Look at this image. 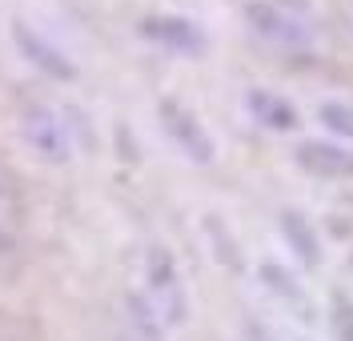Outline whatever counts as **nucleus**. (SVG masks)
Wrapping results in <instances>:
<instances>
[{
    "label": "nucleus",
    "mask_w": 353,
    "mask_h": 341,
    "mask_svg": "<svg viewBox=\"0 0 353 341\" xmlns=\"http://www.w3.org/2000/svg\"><path fill=\"white\" fill-rule=\"evenodd\" d=\"M141 293L149 297V305L161 313L165 329L185 325V318H189V297H185L181 269H176L173 253L165 249V245H153V249L145 253V289Z\"/></svg>",
    "instance_id": "nucleus-1"
},
{
    "label": "nucleus",
    "mask_w": 353,
    "mask_h": 341,
    "mask_svg": "<svg viewBox=\"0 0 353 341\" xmlns=\"http://www.w3.org/2000/svg\"><path fill=\"white\" fill-rule=\"evenodd\" d=\"M21 136L32 153H41L44 161H68L72 157V136L68 125L52 105H28L21 116Z\"/></svg>",
    "instance_id": "nucleus-2"
},
{
    "label": "nucleus",
    "mask_w": 353,
    "mask_h": 341,
    "mask_svg": "<svg viewBox=\"0 0 353 341\" xmlns=\"http://www.w3.org/2000/svg\"><path fill=\"white\" fill-rule=\"evenodd\" d=\"M161 125H165V133L173 136V145L193 161V165H209V161L217 157V145H213L209 129H205L197 121V113L185 109L181 101H173V96L161 101Z\"/></svg>",
    "instance_id": "nucleus-3"
},
{
    "label": "nucleus",
    "mask_w": 353,
    "mask_h": 341,
    "mask_svg": "<svg viewBox=\"0 0 353 341\" xmlns=\"http://www.w3.org/2000/svg\"><path fill=\"white\" fill-rule=\"evenodd\" d=\"M141 37L153 41L157 48H169V52H181V56H201L209 48V37L197 21L189 17H176V12H153L141 21Z\"/></svg>",
    "instance_id": "nucleus-4"
},
{
    "label": "nucleus",
    "mask_w": 353,
    "mask_h": 341,
    "mask_svg": "<svg viewBox=\"0 0 353 341\" xmlns=\"http://www.w3.org/2000/svg\"><path fill=\"white\" fill-rule=\"evenodd\" d=\"M245 21H249V28L261 41H273V45H281V48H305L309 45V28L301 24V17L277 8L273 0H249L245 4Z\"/></svg>",
    "instance_id": "nucleus-5"
},
{
    "label": "nucleus",
    "mask_w": 353,
    "mask_h": 341,
    "mask_svg": "<svg viewBox=\"0 0 353 341\" xmlns=\"http://www.w3.org/2000/svg\"><path fill=\"white\" fill-rule=\"evenodd\" d=\"M293 161L313 173V177H325V181H350L353 177V149L341 145V141H325V136H313V141H301Z\"/></svg>",
    "instance_id": "nucleus-6"
},
{
    "label": "nucleus",
    "mask_w": 353,
    "mask_h": 341,
    "mask_svg": "<svg viewBox=\"0 0 353 341\" xmlns=\"http://www.w3.org/2000/svg\"><path fill=\"white\" fill-rule=\"evenodd\" d=\"M12 45L21 48V56H24V61H32L41 72L57 76V81H77V65H72V61H68L52 41H44L37 28H28L24 21L12 24Z\"/></svg>",
    "instance_id": "nucleus-7"
},
{
    "label": "nucleus",
    "mask_w": 353,
    "mask_h": 341,
    "mask_svg": "<svg viewBox=\"0 0 353 341\" xmlns=\"http://www.w3.org/2000/svg\"><path fill=\"white\" fill-rule=\"evenodd\" d=\"M245 113L253 116L261 129H269V133H293V129L301 125L297 105L285 101L281 92H269V89H249L245 92Z\"/></svg>",
    "instance_id": "nucleus-8"
},
{
    "label": "nucleus",
    "mask_w": 353,
    "mask_h": 341,
    "mask_svg": "<svg viewBox=\"0 0 353 341\" xmlns=\"http://www.w3.org/2000/svg\"><path fill=\"white\" fill-rule=\"evenodd\" d=\"M281 237H285V245L293 249V257H297L305 269H317V265H321V237H317V229L309 225L305 213L285 209V213H281Z\"/></svg>",
    "instance_id": "nucleus-9"
},
{
    "label": "nucleus",
    "mask_w": 353,
    "mask_h": 341,
    "mask_svg": "<svg viewBox=\"0 0 353 341\" xmlns=\"http://www.w3.org/2000/svg\"><path fill=\"white\" fill-rule=\"evenodd\" d=\"M129 321H132V329H137L141 341H161L165 338V321H161V313L149 305L145 293H129Z\"/></svg>",
    "instance_id": "nucleus-10"
},
{
    "label": "nucleus",
    "mask_w": 353,
    "mask_h": 341,
    "mask_svg": "<svg viewBox=\"0 0 353 341\" xmlns=\"http://www.w3.org/2000/svg\"><path fill=\"white\" fill-rule=\"evenodd\" d=\"M317 121L341 141H353V105L350 101H321L317 105Z\"/></svg>",
    "instance_id": "nucleus-11"
},
{
    "label": "nucleus",
    "mask_w": 353,
    "mask_h": 341,
    "mask_svg": "<svg viewBox=\"0 0 353 341\" xmlns=\"http://www.w3.org/2000/svg\"><path fill=\"white\" fill-rule=\"evenodd\" d=\"M261 281L269 285V289H273V293H281L285 301H297V305L305 301V293H301V285H297V281L289 277V269H281L277 261H265V265H261Z\"/></svg>",
    "instance_id": "nucleus-12"
},
{
    "label": "nucleus",
    "mask_w": 353,
    "mask_h": 341,
    "mask_svg": "<svg viewBox=\"0 0 353 341\" xmlns=\"http://www.w3.org/2000/svg\"><path fill=\"white\" fill-rule=\"evenodd\" d=\"M330 325H333V338L337 341H353V301L350 297H333V313H330Z\"/></svg>",
    "instance_id": "nucleus-13"
},
{
    "label": "nucleus",
    "mask_w": 353,
    "mask_h": 341,
    "mask_svg": "<svg viewBox=\"0 0 353 341\" xmlns=\"http://www.w3.org/2000/svg\"><path fill=\"white\" fill-rule=\"evenodd\" d=\"M273 4H277V8H293V17H301V12H309V0H273Z\"/></svg>",
    "instance_id": "nucleus-14"
},
{
    "label": "nucleus",
    "mask_w": 353,
    "mask_h": 341,
    "mask_svg": "<svg viewBox=\"0 0 353 341\" xmlns=\"http://www.w3.org/2000/svg\"><path fill=\"white\" fill-rule=\"evenodd\" d=\"M293 341H309V338H293Z\"/></svg>",
    "instance_id": "nucleus-15"
}]
</instances>
